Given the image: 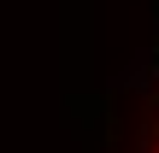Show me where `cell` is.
Here are the masks:
<instances>
[{"label":"cell","instance_id":"obj_1","mask_svg":"<svg viewBox=\"0 0 159 153\" xmlns=\"http://www.w3.org/2000/svg\"><path fill=\"white\" fill-rule=\"evenodd\" d=\"M153 153H159V124H153Z\"/></svg>","mask_w":159,"mask_h":153}]
</instances>
